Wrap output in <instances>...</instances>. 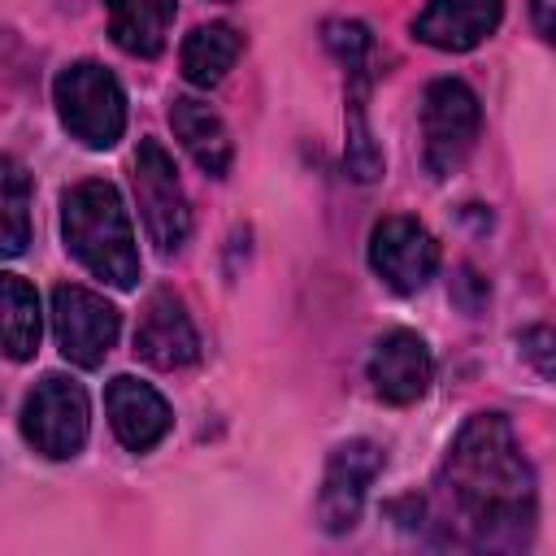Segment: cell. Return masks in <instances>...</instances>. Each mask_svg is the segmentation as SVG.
I'll use <instances>...</instances> for the list:
<instances>
[{"instance_id":"cell-10","label":"cell","mask_w":556,"mask_h":556,"mask_svg":"<svg viewBox=\"0 0 556 556\" xmlns=\"http://www.w3.org/2000/svg\"><path fill=\"white\" fill-rule=\"evenodd\" d=\"M135 352L152 369H187L200 356V334L178 291L161 287L143 300V313L135 326Z\"/></svg>"},{"instance_id":"cell-13","label":"cell","mask_w":556,"mask_h":556,"mask_svg":"<svg viewBox=\"0 0 556 556\" xmlns=\"http://www.w3.org/2000/svg\"><path fill=\"white\" fill-rule=\"evenodd\" d=\"M504 0H430L413 17V39L439 52H469L500 30Z\"/></svg>"},{"instance_id":"cell-21","label":"cell","mask_w":556,"mask_h":556,"mask_svg":"<svg viewBox=\"0 0 556 556\" xmlns=\"http://www.w3.org/2000/svg\"><path fill=\"white\" fill-rule=\"evenodd\" d=\"M521 348H526V356L539 365V374H543V378H552V361H547V348H552V330H547V326H534V330H526V334H521Z\"/></svg>"},{"instance_id":"cell-22","label":"cell","mask_w":556,"mask_h":556,"mask_svg":"<svg viewBox=\"0 0 556 556\" xmlns=\"http://www.w3.org/2000/svg\"><path fill=\"white\" fill-rule=\"evenodd\" d=\"M530 17H534L539 39H552V0H534L530 4Z\"/></svg>"},{"instance_id":"cell-2","label":"cell","mask_w":556,"mask_h":556,"mask_svg":"<svg viewBox=\"0 0 556 556\" xmlns=\"http://www.w3.org/2000/svg\"><path fill=\"white\" fill-rule=\"evenodd\" d=\"M61 239L70 256L100 282L130 291L139 282V248L113 182L83 178L61 195Z\"/></svg>"},{"instance_id":"cell-8","label":"cell","mask_w":556,"mask_h":556,"mask_svg":"<svg viewBox=\"0 0 556 556\" xmlns=\"http://www.w3.org/2000/svg\"><path fill=\"white\" fill-rule=\"evenodd\" d=\"M382 465H387V456L374 439H348L330 452L326 478L317 491V521L326 534H348L361 521L365 491L382 473Z\"/></svg>"},{"instance_id":"cell-5","label":"cell","mask_w":556,"mask_h":556,"mask_svg":"<svg viewBox=\"0 0 556 556\" xmlns=\"http://www.w3.org/2000/svg\"><path fill=\"white\" fill-rule=\"evenodd\" d=\"M91 430V404L83 382L65 378V374H48L26 391L22 404V434L35 452H43L48 460H70L83 452Z\"/></svg>"},{"instance_id":"cell-19","label":"cell","mask_w":556,"mask_h":556,"mask_svg":"<svg viewBox=\"0 0 556 556\" xmlns=\"http://www.w3.org/2000/svg\"><path fill=\"white\" fill-rule=\"evenodd\" d=\"M30 243V178L0 152V256H22Z\"/></svg>"},{"instance_id":"cell-12","label":"cell","mask_w":556,"mask_h":556,"mask_svg":"<svg viewBox=\"0 0 556 556\" xmlns=\"http://www.w3.org/2000/svg\"><path fill=\"white\" fill-rule=\"evenodd\" d=\"M104 413H109V426L126 452H152L174 426L165 395L156 387L130 378V374H117L104 387Z\"/></svg>"},{"instance_id":"cell-9","label":"cell","mask_w":556,"mask_h":556,"mask_svg":"<svg viewBox=\"0 0 556 556\" xmlns=\"http://www.w3.org/2000/svg\"><path fill=\"white\" fill-rule=\"evenodd\" d=\"M369 269L400 295L421 291L439 269V243L417 217H382L369 230Z\"/></svg>"},{"instance_id":"cell-1","label":"cell","mask_w":556,"mask_h":556,"mask_svg":"<svg viewBox=\"0 0 556 556\" xmlns=\"http://www.w3.org/2000/svg\"><path fill=\"white\" fill-rule=\"evenodd\" d=\"M460 539L478 552H517L534 530V469L504 413H473L439 469Z\"/></svg>"},{"instance_id":"cell-20","label":"cell","mask_w":556,"mask_h":556,"mask_svg":"<svg viewBox=\"0 0 556 556\" xmlns=\"http://www.w3.org/2000/svg\"><path fill=\"white\" fill-rule=\"evenodd\" d=\"M321 39H326V48L339 56L343 70L374 65V35H369V26H361V22H352V17H334V22L321 26Z\"/></svg>"},{"instance_id":"cell-16","label":"cell","mask_w":556,"mask_h":556,"mask_svg":"<svg viewBox=\"0 0 556 556\" xmlns=\"http://www.w3.org/2000/svg\"><path fill=\"white\" fill-rule=\"evenodd\" d=\"M39 334H43V317L35 287L17 274H0V356L30 361L39 352Z\"/></svg>"},{"instance_id":"cell-18","label":"cell","mask_w":556,"mask_h":556,"mask_svg":"<svg viewBox=\"0 0 556 556\" xmlns=\"http://www.w3.org/2000/svg\"><path fill=\"white\" fill-rule=\"evenodd\" d=\"M365 96H369V65L348 70V148H343V165L356 182H374L382 174V152L369 135L365 122Z\"/></svg>"},{"instance_id":"cell-11","label":"cell","mask_w":556,"mask_h":556,"mask_svg":"<svg viewBox=\"0 0 556 556\" xmlns=\"http://www.w3.org/2000/svg\"><path fill=\"white\" fill-rule=\"evenodd\" d=\"M369 382L387 404H417L434 382V356L417 330H391L369 352Z\"/></svg>"},{"instance_id":"cell-14","label":"cell","mask_w":556,"mask_h":556,"mask_svg":"<svg viewBox=\"0 0 556 556\" xmlns=\"http://www.w3.org/2000/svg\"><path fill=\"white\" fill-rule=\"evenodd\" d=\"M169 126H174V139L187 148V156L208 174V178H226L230 161H235V143H230V130L226 122L195 96H174L169 104Z\"/></svg>"},{"instance_id":"cell-7","label":"cell","mask_w":556,"mask_h":556,"mask_svg":"<svg viewBox=\"0 0 556 556\" xmlns=\"http://www.w3.org/2000/svg\"><path fill=\"white\" fill-rule=\"evenodd\" d=\"M52 330H56V348L70 365L96 369V365H104V356L117 343L122 313L100 291H87L78 282H61L52 291Z\"/></svg>"},{"instance_id":"cell-17","label":"cell","mask_w":556,"mask_h":556,"mask_svg":"<svg viewBox=\"0 0 556 556\" xmlns=\"http://www.w3.org/2000/svg\"><path fill=\"white\" fill-rule=\"evenodd\" d=\"M243 52V35L230 22H204L182 39V78L191 87H217Z\"/></svg>"},{"instance_id":"cell-15","label":"cell","mask_w":556,"mask_h":556,"mask_svg":"<svg viewBox=\"0 0 556 556\" xmlns=\"http://www.w3.org/2000/svg\"><path fill=\"white\" fill-rule=\"evenodd\" d=\"M104 13H109L113 43L130 56L152 61V56L165 52L178 4L174 0H104Z\"/></svg>"},{"instance_id":"cell-6","label":"cell","mask_w":556,"mask_h":556,"mask_svg":"<svg viewBox=\"0 0 556 556\" xmlns=\"http://www.w3.org/2000/svg\"><path fill=\"white\" fill-rule=\"evenodd\" d=\"M130 178H135V200H139V217H143L148 239L156 243V252L174 256L191 235V204H187V191L178 182L174 156L156 139H139Z\"/></svg>"},{"instance_id":"cell-4","label":"cell","mask_w":556,"mask_h":556,"mask_svg":"<svg viewBox=\"0 0 556 556\" xmlns=\"http://www.w3.org/2000/svg\"><path fill=\"white\" fill-rule=\"evenodd\" d=\"M482 130V104L469 83L460 78H434L421 96V156L434 178L456 174Z\"/></svg>"},{"instance_id":"cell-3","label":"cell","mask_w":556,"mask_h":556,"mask_svg":"<svg viewBox=\"0 0 556 556\" xmlns=\"http://www.w3.org/2000/svg\"><path fill=\"white\" fill-rule=\"evenodd\" d=\"M52 104L70 139L83 148H113L126 135V91L96 61H70L52 78Z\"/></svg>"}]
</instances>
